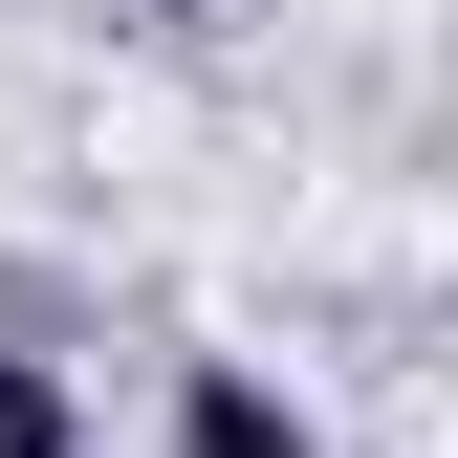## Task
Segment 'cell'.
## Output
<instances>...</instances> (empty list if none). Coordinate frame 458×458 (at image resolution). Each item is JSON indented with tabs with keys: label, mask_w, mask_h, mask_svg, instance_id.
I'll list each match as a JSON object with an SVG mask.
<instances>
[{
	"label": "cell",
	"mask_w": 458,
	"mask_h": 458,
	"mask_svg": "<svg viewBox=\"0 0 458 458\" xmlns=\"http://www.w3.org/2000/svg\"><path fill=\"white\" fill-rule=\"evenodd\" d=\"M175 458H327V415H306L284 371H241V350H197V371H175Z\"/></svg>",
	"instance_id": "cell-1"
},
{
	"label": "cell",
	"mask_w": 458,
	"mask_h": 458,
	"mask_svg": "<svg viewBox=\"0 0 458 458\" xmlns=\"http://www.w3.org/2000/svg\"><path fill=\"white\" fill-rule=\"evenodd\" d=\"M0 458H88V393H66V350H0Z\"/></svg>",
	"instance_id": "cell-2"
}]
</instances>
